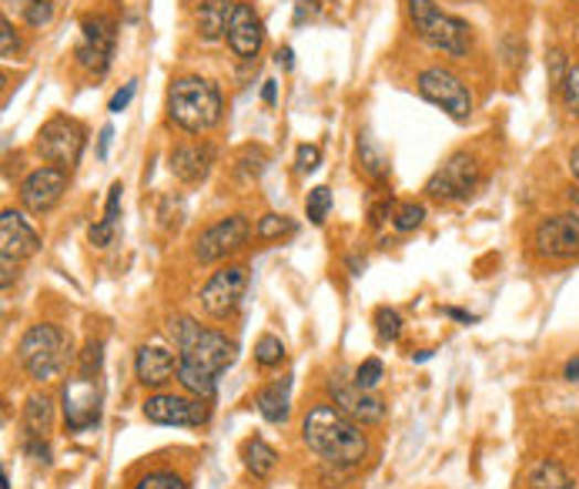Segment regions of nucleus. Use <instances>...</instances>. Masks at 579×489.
<instances>
[{"label": "nucleus", "instance_id": "27", "mask_svg": "<svg viewBox=\"0 0 579 489\" xmlns=\"http://www.w3.org/2000/svg\"><path fill=\"white\" fill-rule=\"evenodd\" d=\"M282 235H295V221L288 215H265V218H259V225H255V238L259 241H275Z\"/></svg>", "mask_w": 579, "mask_h": 489}, {"label": "nucleus", "instance_id": "19", "mask_svg": "<svg viewBox=\"0 0 579 489\" xmlns=\"http://www.w3.org/2000/svg\"><path fill=\"white\" fill-rule=\"evenodd\" d=\"M211 162H214V148L211 145H201V142L178 145L171 152V175L181 178L185 185H194V181H204L208 178Z\"/></svg>", "mask_w": 579, "mask_h": 489}, {"label": "nucleus", "instance_id": "10", "mask_svg": "<svg viewBox=\"0 0 579 489\" xmlns=\"http://www.w3.org/2000/svg\"><path fill=\"white\" fill-rule=\"evenodd\" d=\"M245 289H249V269L245 266H224L201 289V305H204L208 315L228 319V315H235V309L242 305Z\"/></svg>", "mask_w": 579, "mask_h": 489}, {"label": "nucleus", "instance_id": "30", "mask_svg": "<svg viewBox=\"0 0 579 489\" xmlns=\"http://www.w3.org/2000/svg\"><path fill=\"white\" fill-rule=\"evenodd\" d=\"M328 208H331V191H328L325 185L312 188L308 198H305V215H308V221H312V225H325Z\"/></svg>", "mask_w": 579, "mask_h": 489}, {"label": "nucleus", "instance_id": "12", "mask_svg": "<svg viewBox=\"0 0 579 489\" xmlns=\"http://www.w3.org/2000/svg\"><path fill=\"white\" fill-rule=\"evenodd\" d=\"M328 393H331L335 406H338L345 416H352L359 426H376V423L386 419V403H382L379 396H372L369 389L356 386V379L349 383L341 373H331Z\"/></svg>", "mask_w": 579, "mask_h": 489}, {"label": "nucleus", "instance_id": "43", "mask_svg": "<svg viewBox=\"0 0 579 489\" xmlns=\"http://www.w3.org/2000/svg\"><path fill=\"white\" fill-rule=\"evenodd\" d=\"M389 211H392V201H382V205H376V208H372V225H382Z\"/></svg>", "mask_w": 579, "mask_h": 489}, {"label": "nucleus", "instance_id": "14", "mask_svg": "<svg viewBox=\"0 0 579 489\" xmlns=\"http://www.w3.org/2000/svg\"><path fill=\"white\" fill-rule=\"evenodd\" d=\"M536 249H539V256H549V259L579 256V215L566 211V215H552V218L539 221Z\"/></svg>", "mask_w": 579, "mask_h": 489}, {"label": "nucleus", "instance_id": "44", "mask_svg": "<svg viewBox=\"0 0 579 489\" xmlns=\"http://www.w3.org/2000/svg\"><path fill=\"white\" fill-rule=\"evenodd\" d=\"M275 61H278V64H282L285 71H292V67H295V54H292V48H282Z\"/></svg>", "mask_w": 579, "mask_h": 489}, {"label": "nucleus", "instance_id": "4", "mask_svg": "<svg viewBox=\"0 0 579 489\" xmlns=\"http://www.w3.org/2000/svg\"><path fill=\"white\" fill-rule=\"evenodd\" d=\"M409 21L429 48H435L449 58H462L473 48L470 24L455 14H445L435 0H409Z\"/></svg>", "mask_w": 579, "mask_h": 489}, {"label": "nucleus", "instance_id": "15", "mask_svg": "<svg viewBox=\"0 0 579 489\" xmlns=\"http://www.w3.org/2000/svg\"><path fill=\"white\" fill-rule=\"evenodd\" d=\"M67 191V171L64 168H38L21 181V205L31 215H44L51 211Z\"/></svg>", "mask_w": 579, "mask_h": 489}, {"label": "nucleus", "instance_id": "7", "mask_svg": "<svg viewBox=\"0 0 579 489\" xmlns=\"http://www.w3.org/2000/svg\"><path fill=\"white\" fill-rule=\"evenodd\" d=\"M252 228H249V218L245 215H228L221 221H214L211 228H204L194 241V259L201 266H211V262H221L228 259L231 252H242L245 241H249Z\"/></svg>", "mask_w": 579, "mask_h": 489}, {"label": "nucleus", "instance_id": "41", "mask_svg": "<svg viewBox=\"0 0 579 489\" xmlns=\"http://www.w3.org/2000/svg\"><path fill=\"white\" fill-rule=\"evenodd\" d=\"M122 181L118 185H110V195H107V208H104V218L107 221H118V208H122Z\"/></svg>", "mask_w": 579, "mask_h": 489}, {"label": "nucleus", "instance_id": "47", "mask_svg": "<svg viewBox=\"0 0 579 489\" xmlns=\"http://www.w3.org/2000/svg\"><path fill=\"white\" fill-rule=\"evenodd\" d=\"M8 4H18V11H21V14H28V11L38 4V0H8Z\"/></svg>", "mask_w": 579, "mask_h": 489}, {"label": "nucleus", "instance_id": "3", "mask_svg": "<svg viewBox=\"0 0 579 489\" xmlns=\"http://www.w3.org/2000/svg\"><path fill=\"white\" fill-rule=\"evenodd\" d=\"M171 339L181 352L178 355L181 362H191V365H198V370H204L211 376H221L231 365V358H235V342H231L228 335H221V332H214V329L198 325L188 315L171 319Z\"/></svg>", "mask_w": 579, "mask_h": 489}, {"label": "nucleus", "instance_id": "48", "mask_svg": "<svg viewBox=\"0 0 579 489\" xmlns=\"http://www.w3.org/2000/svg\"><path fill=\"white\" fill-rule=\"evenodd\" d=\"M262 97H265L269 104H275V81H265V91H262Z\"/></svg>", "mask_w": 579, "mask_h": 489}, {"label": "nucleus", "instance_id": "8", "mask_svg": "<svg viewBox=\"0 0 579 489\" xmlns=\"http://www.w3.org/2000/svg\"><path fill=\"white\" fill-rule=\"evenodd\" d=\"M38 152L44 162H51L54 168H71L77 165L81 152H84V128H81V121L74 117H51L48 125L41 128V138H38Z\"/></svg>", "mask_w": 579, "mask_h": 489}, {"label": "nucleus", "instance_id": "35", "mask_svg": "<svg viewBox=\"0 0 579 489\" xmlns=\"http://www.w3.org/2000/svg\"><path fill=\"white\" fill-rule=\"evenodd\" d=\"M135 489H185V482L175 472H151L145 476Z\"/></svg>", "mask_w": 579, "mask_h": 489}, {"label": "nucleus", "instance_id": "42", "mask_svg": "<svg viewBox=\"0 0 579 489\" xmlns=\"http://www.w3.org/2000/svg\"><path fill=\"white\" fill-rule=\"evenodd\" d=\"M110 138H114V128H101V138H97V158H107V148H110Z\"/></svg>", "mask_w": 579, "mask_h": 489}, {"label": "nucleus", "instance_id": "25", "mask_svg": "<svg viewBox=\"0 0 579 489\" xmlns=\"http://www.w3.org/2000/svg\"><path fill=\"white\" fill-rule=\"evenodd\" d=\"M529 489H572V479L566 476V469L552 459H543L529 469Z\"/></svg>", "mask_w": 579, "mask_h": 489}, {"label": "nucleus", "instance_id": "33", "mask_svg": "<svg viewBox=\"0 0 579 489\" xmlns=\"http://www.w3.org/2000/svg\"><path fill=\"white\" fill-rule=\"evenodd\" d=\"M382 376H386V370H382V362L379 358H366L359 370H356V386H362V389H376L379 383H382Z\"/></svg>", "mask_w": 579, "mask_h": 489}, {"label": "nucleus", "instance_id": "29", "mask_svg": "<svg viewBox=\"0 0 579 489\" xmlns=\"http://www.w3.org/2000/svg\"><path fill=\"white\" fill-rule=\"evenodd\" d=\"M282 358H285V342L278 335H262L255 345V362L262 365V370H275Z\"/></svg>", "mask_w": 579, "mask_h": 489}, {"label": "nucleus", "instance_id": "6", "mask_svg": "<svg viewBox=\"0 0 579 489\" xmlns=\"http://www.w3.org/2000/svg\"><path fill=\"white\" fill-rule=\"evenodd\" d=\"M419 94L425 101H432L435 107H442L445 114H452L455 121H466L473 114V94L462 84V77H455L445 67H425L419 74Z\"/></svg>", "mask_w": 579, "mask_h": 489}, {"label": "nucleus", "instance_id": "11", "mask_svg": "<svg viewBox=\"0 0 579 489\" xmlns=\"http://www.w3.org/2000/svg\"><path fill=\"white\" fill-rule=\"evenodd\" d=\"M114 21L104 18V14H94V18H84L81 24V44L74 51L77 64L91 74H104L110 67V58H114Z\"/></svg>", "mask_w": 579, "mask_h": 489}, {"label": "nucleus", "instance_id": "1", "mask_svg": "<svg viewBox=\"0 0 579 489\" xmlns=\"http://www.w3.org/2000/svg\"><path fill=\"white\" fill-rule=\"evenodd\" d=\"M305 446L331 466H359L369 456V439L362 426L345 416L338 406H315L302 419Z\"/></svg>", "mask_w": 579, "mask_h": 489}, {"label": "nucleus", "instance_id": "28", "mask_svg": "<svg viewBox=\"0 0 579 489\" xmlns=\"http://www.w3.org/2000/svg\"><path fill=\"white\" fill-rule=\"evenodd\" d=\"M359 162H362V168H366L372 178H382V175H386V158H382V152H379V145L372 142L369 132L359 135Z\"/></svg>", "mask_w": 579, "mask_h": 489}, {"label": "nucleus", "instance_id": "39", "mask_svg": "<svg viewBox=\"0 0 579 489\" xmlns=\"http://www.w3.org/2000/svg\"><path fill=\"white\" fill-rule=\"evenodd\" d=\"M97 370H101V342H87L84 362H81V376H91V379H94Z\"/></svg>", "mask_w": 579, "mask_h": 489}, {"label": "nucleus", "instance_id": "13", "mask_svg": "<svg viewBox=\"0 0 579 489\" xmlns=\"http://www.w3.org/2000/svg\"><path fill=\"white\" fill-rule=\"evenodd\" d=\"M101 419V389L91 376H77L67 379L64 386V423L74 433H84L91 426H97Z\"/></svg>", "mask_w": 579, "mask_h": 489}, {"label": "nucleus", "instance_id": "20", "mask_svg": "<svg viewBox=\"0 0 579 489\" xmlns=\"http://www.w3.org/2000/svg\"><path fill=\"white\" fill-rule=\"evenodd\" d=\"M135 373H138L141 386H165L171 376H178V362L168 348L145 345L135 358Z\"/></svg>", "mask_w": 579, "mask_h": 489}, {"label": "nucleus", "instance_id": "40", "mask_svg": "<svg viewBox=\"0 0 579 489\" xmlns=\"http://www.w3.org/2000/svg\"><path fill=\"white\" fill-rule=\"evenodd\" d=\"M135 91H138V81H128V84H125V87H122L118 94H114V97H110V104H107V111H110V114H122V111H125V107L131 104V97H135Z\"/></svg>", "mask_w": 579, "mask_h": 489}, {"label": "nucleus", "instance_id": "37", "mask_svg": "<svg viewBox=\"0 0 579 489\" xmlns=\"http://www.w3.org/2000/svg\"><path fill=\"white\" fill-rule=\"evenodd\" d=\"M87 238H91V245H97V249H107V245H110V238H114V221L101 218L97 225H91Z\"/></svg>", "mask_w": 579, "mask_h": 489}, {"label": "nucleus", "instance_id": "45", "mask_svg": "<svg viewBox=\"0 0 579 489\" xmlns=\"http://www.w3.org/2000/svg\"><path fill=\"white\" fill-rule=\"evenodd\" d=\"M566 379L579 386V358H569V362H566Z\"/></svg>", "mask_w": 579, "mask_h": 489}, {"label": "nucleus", "instance_id": "16", "mask_svg": "<svg viewBox=\"0 0 579 489\" xmlns=\"http://www.w3.org/2000/svg\"><path fill=\"white\" fill-rule=\"evenodd\" d=\"M145 416L158 426H204L208 406L201 399L185 396H151L145 403Z\"/></svg>", "mask_w": 579, "mask_h": 489}, {"label": "nucleus", "instance_id": "32", "mask_svg": "<svg viewBox=\"0 0 579 489\" xmlns=\"http://www.w3.org/2000/svg\"><path fill=\"white\" fill-rule=\"evenodd\" d=\"M422 218H425V208H422V205H415V201H406V205H399V208H396L392 225H396L399 231H412V228H419V225H422Z\"/></svg>", "mask_w": 579, "mask_h": 489}, {"label": "nucleus", "instance_id": "18", "mask_svg": "<svg viewBox=\"0 0 579 489\" xmlns=\"http://www.w3.org/2000/svg\"><path fill=\"white\" fill-rule=\"evenodd\" d=\"M224 38H228V48L235 51V58H242V61L259 58L262 41H265V31H262L259 14L252 11V4H239L235 8V14H231V21H228Z\"/></svg>", "mask_w": 579, "mask_h": 489}, {"label": "nucleus", "instance_id": "17", "mask_svg": "<svg viewBox=\"0 0 579 489\" xmlns=\"http://www.w3.org/2000/svg\"><path fill=\"white\" fill-rule=\"evenodd\" d=\"M41 249V235L31 228V221L21 211H4L0 215V256L4 259H31Z\"/></svg>", "mask_w": 579, "mask_h": 489}, {"label": "nucleus", "instance_id": "38", "mask_svg": "<svg viewBox=\"0 0 579 489\" xmlns=\"http://www.w3.org/2000/svg\"><path fill=\"white\" fill-rule=\"evenodd\" d=\"M0 31H4V34H0V38H4V44H0V54H4L8 61L11 58H18V51H21V41H18V34H14V24L4 18V24H0Z\"/></svg>", "mask_w": 579, "mask_h": 489}, {"label": "nucleus", "instance_id": "36", "mask_svg": "<svg viewBox=\"0 0 579 489\" xmlns=\"http://www.w3.org/2000/svg\"><path fill=\"white\" fill-rule=\"evenodd\" d=\"M318 162H322V148H318V145H302V148H298V155H295V165H298V171H302V175L315 171V168H318Z\"/></svg>", "mask_w": 579, "mask_h": 489}, {"label": "nucleus", "instance_id": "26", "mask_svg": "<svg viewBox=\"0 0 579 489\" xmlns=\"http://www.w3.org/2000/svg\"><path fill=\"white\" fill-rule=\"evenodd\" d=\"M51 413H54V403L48 396H31L28 406H24V426H28V439H41L51 426Z\"/></svg>", "mask_w": 579, "mask_h": 489}, {"label": "nucleus", "instance_id": "2", "mask_svg": "<svg viewBox=\"0 0 579 489\" xmlns=\"http://www.w3.org/2000/svg\"><path fill=\"white\" fill-rule=\"evenodd\" d=\"M168 121L188 135H204L221 121V91L204 77H178L168 87Z\"/></svg>", "mask_w": 579, "mask_h": 489}, {"label": "nucleus", "instance_id": "21", "mask_svg": "<svg viewBox=\"0 0 579 489\" xmlns=\"http://www.w3.org/2000/svg\"><path fill=\"white\" fill-rule=\"evenodd\" d=\"M235 0H201V8H198V34L201 38H218L228 31V21L231 14H235Z\"/></svg>", "mask_w": 579, "mask_h": 489}, {"label": "nucleus", "instance_id": "24", "mask_svg": "<svg viewBox=\"0 0 579 489\" xmlns=\"http://www.w3.org/2000/svg\"><path fill=\"white\" fill-rule=\"evenodd\" d=\"M255 406L269 423H285V416H288V379H278V383L265 386L255 396Z\"/></svg>", "mask_w": 579, "mask_h": 489}, {"label": "nucleus", "instance_id": "46", "mask_svg": "<svg viewBox=\"0 0 579 489\" xmlns=\"http://www.w3.org/2000/svg\"><path fill=\"white\" fill-rule=\"evenodd\" d=\"M569 171H572V178L579 181V145L569 152Z\"/></svg>", "mask_w": 579, "mask_h": 489}, {"label": "nucleus", "instance_id": "31", "mask_svg": "<svg viewBox=\"0 0 579 489\" xmlns=\"http://www.w3.org/2000/svg\"><path fill=\"white\" fill-rule=\"evenodd\" d=\"M376 332H379L382 342H396L399 332H402V315L396 309H389V305L376 309Z\"/></svg>", "mask_w": 579, "mask_h": 489}, {"label": "nucleus", "instance_id": "23", "mask_svg": "<svg viewBox=\"0 0 579 489\" xmlns=\"http://www.w3.org/2000/svg\"><path fill=\"white\" fill-rule=\"evenodd\" d=\"M178 383L185 393H191L194 399H204V403L214 399V393H218V376L198 370V365H191V362H181V358H178Z\"/></svg>", "mask_w": 579, "mask_h": 489}, {"label": "nucleus", "instance_id": "34", "mask_svg": "<svg viewBox=\"0 0 579 489\" xmlns=\"http://www.w3.org/2000/svg\"><path fill=\"white\" fill-rule=\"evenodd\" d=\"M559 91H562V104H566V111H569V114H579V64L566 71Z\"/></svg>", "mask_w": 579, "mask_h": 489}, {"label": "nucleus", "instance_id": "22", "mask_svg": "<svg viewBox=\"0 0 579 489\" xmlns=\"http://www.w3.org/2000/svg\"><path fill=\"white\" fill-rule=\"evenodd\" d=\"M242 462H245V469H249L252 476L265 479V476L275 472V466H278V452H275L265 439L252 436V439L242 443Z\"/></svg>", "mask_w": 579, "mask_h": 489}, {"label": "nucleus", "instance_id": "9", "mask_svg": "<svg viewBox=\"0 0 579 489\" xmlns=\"http://www.w3.org/2000/svg\"><path fill=\"white\" fill-rule=\"evenodd\" d=\"M480 185V165L476 158H470L466 152L452 155L429 181H425V195L435 201H466Z\"/></svg>", "mask_w": 579, "mask_h": 489}, {"label": "nucleus", "instance_id": "5", "mask_svg": "<svg viewBox=\"0 0 579 489\" xmlns=\"http://www.w3.org/2000/svg\"><path fill=\"white\" fill-rule=\"evenodd\" d=\"M18 362L24 365V373L38 383L57 379L64 370V335L54 325H31L18 345Z\"/></svg>", "mask_w": 579, "mask_h": 489}, {"label": "nucleus", "instance_id": "50", "mask_svg": "<svg viewBox=\"0 0 579 489\" xmlns=\"http://www.w3.org/2000/svg\"><path fill=\"white\" fill-rule=\"evenodd\" d=\"M576 433H579V426H576Z\"/></svg>", "mask_w": 579, "mask_h": 489}, {"label": "nucleus", "instance_id": "49", "mask_svg": "<svg viewBox=\"0 0 579 489\" xmlns=\"http://www.w3.org/2000/svg\"><path fill=\"white\" fill-rule=\"evenodd\" d=\"M445 315H452V319H462V322H476V315H466V312H455V309H445Z\"/></svg>", "mask_w": 579, "mask_h": 489}]
</instances>
